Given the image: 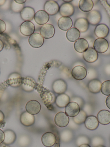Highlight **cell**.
Masks as SVG:
<instances>
[{"mask_svg":"<svg viewBox=\"0 0 110 147\" xmlns=\"http://www.w3.org/2000/svg\"><path fill=\"white\" fill-rule=\"evenodd\" d=\"M40 96L44 104L46 105H51L55 102L56 98L55 94L46 88H42L40 89Z\"/></svg>","mask_w":110,"mask_h":147,"instance_id":"6da1fadb","label":"cell"},{"mask_svg":"<svg viewBox=\"0 0 110 147\" xmlns=\"http://www.w3.org/2000/svg\"><path fill=\"white\" fill-rule=\"evenodd\" d=\"M93 47L97 53L102 54L105 53L108 49L109 43L105 38H98L95 41Z\"/></svg>","mask_w":110,"mask_h":147,"instance_id":"7a4b0ae2","label":"cell"},{"mask_svg":"<svg viewBox=\"0 0 110 147\" xmlns=\"http://www.w3.org/2000/svg\"><path fill=\"white\" fill-rule=\"evenodd\" d=\"M23 77L20 74L17 73H13L10 74L7 80V84L10 86L17 88L21 86Z\"/></svg>","mask_w":110,"mask_h":147,"instance_id":"3957f363","label":"cell"},{"mask_svg":"<svg viewBox=\"0 0 110 147\" xmlns=\"http://www.w3.org/2000/svg\"><path fill=\"white\" fill-rule=\"evenodd\" d=\"M21 87L23 90L26 92H32L37 88V84L36 81L30 76L23 78Z\"/></svg>","mask_w":110,"mask_h":147,"instance_id":"277c9868","label":"cell"},{"mask_svg":"<svg viewBox=\"0 0 110 147\" xmlns=\"http://www.w3.org/2000/svg\"><path fill=\"white\" fill-rule=\"evenodd\" d=\"M45 11L50 16H53L59 11V6L57 2L50 0L46 2L44 5Z\"/></svg>","mask_w":110,"mask_h":147,"instance_id":"5b68a950","label":"cell"},{"mask_svg":"<svg viewBox=\"0 0 110 147\" xmlns=\"http://www.w3.org/2000/svg\"><path fill=\"white\" fill-rule=\"evenodd\" d=\"M54 122L56 125L58 127L63 128L66 127L68 124L69 118L65 113L60 112L55 116Z\"/></svg>","mask_w":110,"mask_h":147,"instance_id":"8992f818","label":"cell"},{"mask_svg":"<svg viewBox=\"0 0 110 147\" xmlns=\"http://www.w3.org/2000/svg\"><path fill=\"white\" fill-rule=\"evenodd\" d=\"M41 106L38 101L31 100L27 103L25 105L26 111L32 115H36L40 112Z\"/></svg>","mask_w":110,"mask_h":147,"instance_id":"52a82bcc","label":"cell"},{"mask_svg":"<svg viewBox=\"0 0 110 147\" xmlns=\"http://www.w3.org/2000/svg\"><path fill=\"white\" fill-rule=\"evenodd\" d=\"M65 113L68 117H74L77 115L80 111L79 105L74 101L70 102L65 107Z\"/></svg>","mask_w":110,"mask_h":147,"instance_id":"ba28073f","label":"cell"},{"mask_svg":"<svg viewBox=\"0 0 110 147\" xmlns=\"http://www.w3.org/2000/svg\"><path fill=\"white\" fill-rule=\"evenodd\" d=\"M40 32V35L43 38L50 39L55 35V30L52 25L46 24L41 26Z\"/></svg>","mask_w":110,"mask_h":147,"instance_id":"9c48e42d","label":"cell"},{"mask_svg":"<svg viewBox=\"0 0 110 147\" xmlns=\"http://www.w3.org/2000/svg\"><path fill=\"white\" fill-rule=\"evenodd\" d=\"M29 45L34 48H39L44 44V38L40 34L34 33L28 38Z\"/></svg>","mask_w":110,"mask_h":147,"instance_id":"30bf717a","label":"cell"},{"mask_svg":"<svg viewBox=\"0 0 110 147\" xmlns=\"http://www.w3.org/2000/svg\"><path fill=\"white\" fill-rule=\"evenodd\" d=\"M87 69L84 67L77 66L73 68L71 71L72 77L77 80L80 81L85 79L87 76Z\"/></svg>","mask_w":110,"mask_h":147,"instance_id":"8fae6325","label":"cell"},{"mask_svg":"<svg viewBox=\"0 0 110 147\" xmlns=\"http://www.w3.org/2000/svg\"><path fill=\"white\" fill-rule=\"evenodd\" d=\"M35 26L32 22L30 21H25L20 26V31L21 33L26 36H29L34 33Z\"/></svg>","mask_w":110,"mask_h":147,"instance_id":"7c38bea8","label":"cell"},{"mask_svg":"<svg viewBox=\"0 0 110 147\" xmlns=\"http://www.w3.org/2000/svg\"><path fill=\"white\" fill-rule=\"evenodd\" d=\"M67 84L64 80L58 79L53 82L52 89L53 92L57 94H64L67 90Z\"/></svg>","mask_w":110,"mask_h":147,"instance_id":"4fadbf2b","label":"cell"},{"mask_svg":"<svg viewBox=\"0 0 110 147\" xmlns=\"http://www.w3.org/2000/svg\"><path fill=\"white\" fill-rule=\"evenodd\" d=\"M41 141L44 146L47 147L53 146L56 142V136L51 132H46L42 136Z\"/></svg>","mask_w":110,"mask_h":147,"instance_id":"5bb4252c","label":"cell"},{"mask_svg":"<svg viewBox=\"0 0 110 147\" xmlns=\"http://www.w3.org/2000/svg\"><path fill=\"white\" fill-rule=\"evenodd\" d=\"M83 57L85 61L89 63L95 62L98 59L99 55L95 50L92 48H89L83 53Z\"/></svg>","mask_w":110,"mask_h":147,"instance_id":"9a60e30c","label":"cell"},{"mask_svg":"<svg viewBox=\"0 0 110 147\" xmlns=\"http://www.w3.org/2000/svg\"><path fill=\"white\" fill-rule=\"evenodd\" d=\"M87 20L88 23L92 25H97L101 21V14L97 10L91 11L88 14Z\"/></svg>","mask_w":110,"mask_h":147,"instance_id":"2e32d148","label":"cell"},{"mask_svg":"<svg viewBox=\"0 0 110 147\" xmlns=\"http://www.w3.org/2000/svg\"><path fill=\"white\" fill-rule=\"evenodd\" d=\"M34 18L37 24L40 25H44L49 21L50 16L44 10H40L35 13Z\"/></svg>","mask_w":110,"mask_h":147,"instance_id":"e0dca14e","label":"cell"},{"mask_svg":"<svg viewBox=\"0 0 110 147\" xmlns=\"http://www.w3.org/2000/svg\"><path fill=\"white\" fill-rule=\"evenodd\" d=\"M20 121L24 126H32L35 123V117L34 115L25 111L21 114Z\"/></svg>","mask_w":110,"mask_h":147,"instance_id":"ac0fdd59","label":"cell"},{"mask_svg":"<svg viewBox=\"0 0 110 147\" xmlns=\"http://www.w3.org/2000/svg\"><path fill=\"white\" fill-rule=\"evenodd\" d=\"M59 12L63 17H71L74 13V8L71 4L64 3L59 7Z\"/></svg>","mask_w":110,"mask_h":147,"instance_id":"d6986e66","label":"cell"},{"mask_svg":"<svg viewBox=\"0 0 110 147\" xmlns=\"http://www.w3.org/2000/svg\"><path fill=\"white\" fill-rule=\"evenodd\" d=\"M95 34L99 38L107 37L109 33V29L107 26L104 24H100L95 27Z\"/></svg>","mask_w":110,"mask_h":147,"instance_id":"ffe728a7","label":"cell"},{"mask_svg":"<svg viewBox=\"0 0 110 147\" xmlns=\"http://www.w3.org/2000/svg\"><path fill=\"white\" fill-rule=\"evenodd\" d=\"M35 14L34 9L30 7H24L20 12L21 19L25 21H30L32 20Z\"/></svg>","mask_w":110,"mask_h":147,"instance_id":"44dd1931","label":"cell"},{"mask_svg":"<svg viewBox=\"0 0 110 147\" xmlns=\"http://www.w3.org/2000/svg\"><path fill=\"white\" fill-rule=\"evenodd\" d=\"M73 25L72 20L70 17H62L58 21V26L60 30L67 31L71 28Z\"/></svg>","mask_w":110,"mask_h":147,"instance_id":"7402d4cb","label":"cell"},{"mask_svg":"<svg viewBox=\"0 0 110 147\" xmlns=\"http://www.w3.org/2000/svg\"><path fill=\"white\" fill-rule=\"evenodd\" d=\"M74 47L76 52L83 53L89 48L88 42L84 38H79L75 42Z\"/></svg>","mask_w":110,"mask_h":147,"instance_id":"603a6c76","label":"cell"},{"mask_svg":"<svg viewBox=\"0 0 110 147\" xmlns=\"http://www.w3.org/2000/svg\"><path fill=\"white\" fill-rule=\"evenodd\" d=\"M97 118L99 123L101 124H109L110 123V112L107 110H101L98 113Z\"/></svg>","mask_w":110,"mask_h":147,"instance_id":"cb8c5ba5","label":"cell"},{"mask_svg":"<svg viewBox=\"0 0 110 147\" xmlns=\"http://www.w3.org/2000/svg\"><path fill=\"white\" fill-rule=\"evenodd\" d=\"M84 123L86 128L90 130L96 129L99 125V122L97 117L92 115L87 117Z\"/></svg>","mask_w":110,"mask_h":147,"instance_id":"d4e9b609","label":"cell"},{"mask_svg":"<svg viewBox=\"0 0 110 147\" xmlns=\"http://www.w3.org/2000/svg\"><path fill=\"white\" fill-rule=\"evenodd\" d=\"M74 26L80 32L82 33L86 32L88 30L89 23L86 19L81 18L76 20Z\"/></svg>","mask_w":110,"mask_h":147,"instance_id":"484cf974","label":"cell"},{"mask_svg":"<svg viewBox=\"0 0 110 147\" xmlns=\"http://www.w3.org/2000/svg\"><path fill=\"white\" fill-rule=\"evenodd\" d=\"M70 102V98L67 94H62L57 96L55 100V103L57 106L59 108H64Z\"/></svg>","mask_w":110,"mask_h":147,"instance_id":"4316f807","label":"cell"},{"mask_svg":"<svg viewBox=\"0 0 110 147\" xmlns=\"http://www.w3.org/2000/svg\"><path fill=\"white\" fill-rule=\"evenodd\" d=\"M101 86L100 81L97 79H93L89 82L87 87L90 92L97 94L100 92Z\"/></svg>","mask_w":110,"mask_h":147,"instance_id":"83f0119b","label":"cell"},{"mask_svg":"<svg viewBox=\"0 0 110 147\" xmlns=\"http://www.w3.org/2000/svg\"><path fill=\"white\" fill-rule=\"evenodd\" d=\"M5 138L3 143L7 145L13 144L16 139V136L13 131L10 129H7L4 131Z\"/></svg>","mask_w":110,"mask_h":147,"instance_id":"f1b7e54d","label":"cell"},{"mask_svg":"<svg viewBox=\"0 0 110 147\" xmlns=\"http://www.w3.org/2000/svg\"><path fill=\"white\" fill-rule=\"evenodd\" d=\"M93 6V2L91 0H80L78 5L80 10L86 13L91 11Z\"/></svg>","mask_w":110,"mask_h":147,"instance_id":"f546056e","label":"cell"},{"mask_svg":"<svg viewBox=\"0 0 110 147\" xmlns=\"http://www.w3.org/2000/svg\"><path fill=\"white\" fill-rule=\"evenodd\" d=\"M80 35V32L75 28H71L67 31L66 36L69 42H76L79 39Z\"/></svg>","mask_w":110,"mask_h":147,"instance_id":"4dcf8cb0","label":"cell"},{"mask_svg":"<svg viewBox=\"0 0 110 147\" xmlns=\"http://www.w3.org/2000/svg\"><path fill=\"white\" fill-rule=\"evenodd\" d=\"M87 117V113L83 110H80L78 114L73 117V120L76 124H82L85 122Z\"/></svg>","mask_w":110,"mask_h":147,"instance_id":"1f68e13d","label":"cell"},{"mask_svg":"<svg viewBox=\"0 0 110 147\" xmlns=\"http://www.w3.org/2000/svg\"><path fill=\"white\" fill-rule=\"evenodd\" d=\"M73 138V133L69 130H65L61 132L60 138L61 140L64 142H68L72 139Z\"/></svg>","mask_w":110,"mask_h":147,"instance_id":"d6a6232c","label":"cell"},{"mask_svg":"<svg viewBox=\"0 0 110 147\" xmlns=\"http://www.w3.org/2000/svg\"><path fill=\"white\" fill-rule=\"evenodd\" d=\"M101 92L104 95H110V80H107L101 84Z\"/></svg>","mask_w":110,"mask_h":147,"instance_id":"836d02e7","label":"cell"},{"mask_svg":"<svg viewBox=\"0 0 110 147\" xmlns=\"http://www.w3.org/2000/svg\"><path fill=\"white\" fill-rule=\"evenodd\" d=\"M91 144L93 147H97L100 145H103L104 141L102 138L100 136L94 137L91 140Z\"/></svg>","mask_w":110,"mask_h":147,"instance_id":"e575fe53","label":"cell"},{"mask_svg":"<svg viewBox=\"0 0 110 147\" xmlns=\"http://www.w3.org/2000/svg\"><path fill=\"white\" fill-rule=\"evenodd\" d=\"M89 143H90V140L89 138L86 136H80L76 138V144L79 147L82 144H89Z\"/></svg>","mask_w":110,"mask_h":147,"instance_id":"d590c367","label":"cell"},{"mask_svg":"<svg viewBox=\"0 0 110 147\" xmlns=\"http://www.w3.org/2000/svg\"><path fill=\"white\" fill-rule=\"evenodd\" d=\"M30 139L28 136H22L19 138V144L22 147H26L29 145Z\"/></svg>","mask_w":110,"mask_h":147,"instance_id":"8d00e7d4","label":"cell"},{"mask_svg":"<svg viewBox=\"0 0 110 147\" xmlns=\"http://www.w3.org/2000/svg\"><path fill=\"white\" fill-rule=\"evenodd\" d=\"M11 7L12 11L15 13L21 12L24 8L23 5L18 4L15 1L12 2Z\"/></svg>","mask_w":110,"mask_h":147,"instance_id":"74e56055","label":"cell"},{"mask_svg":"<svg viewBox=\"0 0 110 147\" xmlns=\"http://www.w3.org/2000/svg\"><path fill=\"white\" fill-rule=\"evenodd\" d=\"M101 4L103 6L110 19V7L107 4L106 1H100Z\"/></svg>","mask_w":110,"mask_h":147,"instance_id":"f35d334b","label":"cell"},{"mask_svg":"<svg viewBox=\"0 0 110 147\" xmlns=\"http://www.w3.org/2000/svg\"><path fill=\"white\" fill-rule=\"evenodd\" d=\"M6 25L3 20H0V34H2L6 30Z\"/></svg>","mask_w":110,"mask_h":147,"instance_id":"ab89813d","label":"cell"},{"mask_svg":"<svg viewBox=\"0 0 110 147\" xmlns=\"http://www.w3.org/2000/svg\"><path fill=\"white\" fill-rule=\"evenodd\" d=\"M4 114L2 111L0 110V127H1V125L3 124V122L4 120Z\"/></svg>","mask_w":110,"mask_h":147,"instance_id":"60d3db41","label":"cell"},{"mask_svg":"<svg viewBox=\"0 0 110 147\" xmlns=\"http://www.w3.org/2000/svg\"><path fill=\"white\" fill-rule=\"evenodd\" d=\"M4 138H5V135H4V131L0 129V144L3 142Z\"/></svg>","mask_w":110,"mask_h":147,"instance_id":"b9f144b4","label":"cell"},{"mask_svg":"<svg viewBox=\"0 0 110 147\" xmlns=\"http://www.w3.org/2000/svg\"><path fill=\"white\" fill-rule=\"evenodd\" d=\"M106 105L109 109H110V95L108 96L106 100Z\"/></svg>","mask_w":110,"mask_h":147,"instance_id":"7bdbcfd3","label":"cell"},{"mask_svg":"<svg viewBox=\"0 0 110 147\" xmlns=\"http://www.w3.org/2000/svg\"><path fill=\"white\" fill-rule=\"evenodd\" d=\"M14 1L18 4H23L26 2V0H15Z\"/></svg>","mask_w":110,"mask_h":147,"instance_id":"ee69618b","label":"cell"},{"mask_svg":"<svg viewBox=\"0 0 110 147\" xmlns=\"http://www.w3.org/2000/svg\"><path fill=\"white\" fill-rule=\"evenodd\" d=\"M4 48V44L1 39H0V52H1Z\"/></svg>","mask_w":110,"mask_h":147,"instance_id":"f6af8a7d","label":"cell"},{"mask_svg":"<svg viewBox=\"0 0 110 147\" xmlns=\"http://www.w3.org/2000/svg\"><path fill=\"white\" fill-rule=\"evenodd\" d=\"M79 147H91L89 144H84L80 145Z\"/></svg>","mask_w":110,"mask_h":147,"instance_id":"bcb514c9","label":"cell"},{"mask_svg":"<svg viewBox=\"0 0 110 147\" xmlns=\"http://www.w3.org/2000/svg\"><path fill=\"white\" fill-rule=\"evenodd\" d=\"M5 2H6V1H3V0L0 1V6L3 5L5 3Z\"/></svg>","mask_w":110,"mask_h":147,"instance_id":"7dc6e473","label":"cell"},{"mask_svg":"<svg viewBox=\"0 0 110 147\" xmlns=\"http://www.w3.org/2000/svg\"><path fill=\"white\" fill-rule=\"evenodd\" d=\"M106 2L107 4L110 7V0L106 1Z\"/></svg>","mask_w":110,"mask_h":147,"instance_id":"c3c4849f","label":"cell"},{"mask_svg":"<svg viewBox=\"0 0 110 147\" xmlns=\"http://www.w3.org/2000/svg\"><path fill=\"white\" fill-rule=\"evenodd\" d=\"M64 1V2H66V3H69V2H71V1H72V0H69V1H66V0H64V1Z\"/></svg>","mask_w":110,"mask_h":147,"instance_id":"681fc988","label":"cell"},{"mask_svg":"<svg viewBox=\"0 0 110 147\" xmlns=\"http://www.w3.org/2000/svg\"><path fill=\"white\" fill-rule=\"evenodd\" d=\"M97 147H105V146H104V145H100V146H98Z\"/></svg>","mask_w":110,"mask_h":147,"instance_id":"f907efd6","label":"cell"},{"mask_svg":"<svg viewBox=\"0 0 110 147\" xmlns=\"http://www.w3.org/2000/svg\"><path fill=\"white\" fill-rule=\"evenodd\" d=\"M0 101H1V99H0Z\"/></svg>","mask_w":110,"mask_h":147,"instance_id":"816d5d0a","label":"cell"}]
</instances>
